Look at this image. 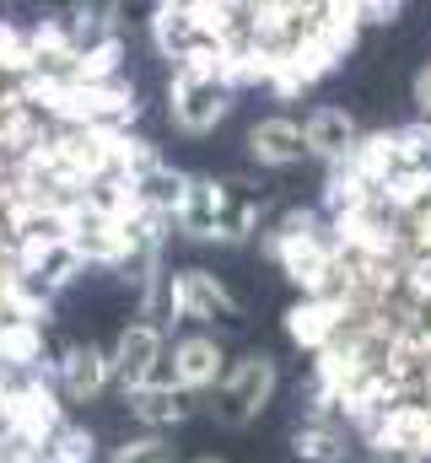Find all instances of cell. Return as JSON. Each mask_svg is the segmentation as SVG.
<instances>
[{
	"instance_id": "1",
	"label": "cell",
	"mask_w": 431,
	"mask_h": 463,
	"mask_svg": "<svg viewBox=\"0 0 431 463\" xmlns=\"http://www.w3.org/2000/svg\"><path fill=\"white\" fill-rule=\"evenodd\" d=\"M275 393H281V361L270 350H243V355L226 361L221 383L206 393V415L221 431H248V426L264 420Z\"/></svg>"
},
{
	"instance_id": "2",
	"label": "cell",
	"mask_w": 431,
	"mask_h": 463,
	"mask_svg": "<svg viewBox=\"0 0 431 463\" xmlns=\"http://www.w3.org/2000/svg\"><path fill=\"white\" fill-rule=\"evenodd\" d=\"M0 415H5V442H22V448H43L71 420L65 415V393L49 377H38V372H27L22 383H11L0 393Z\"/></svg>"
},
{
	"instance_id": "3",
	"label": "cell",
	"mask_w": 431,
	"mask_h": 463,
	"mask_svg": "<svg viewBox=\"0 0 431 463\" xmlns=\"http://www.w3.org/2000/svg\"><path fill=\"white\" fill-rule=\"evenodd\" d=\"M108 361H113L119 393H129L140 383H173V372H168V329H157L151 318H129L119 329V340L108 345Z\"/></svg>"
},
{
	"instance_id": "4",
	"label": "cell",
	"mask_w": 431,
	"mask_h": 463,
	"mask_svg": "<svg viewBox=\"0 0 431 463\" xmlns=\"http://www.w3.org/2000/svg\"><path fill=\"white\" fill-rule=\"evenodd\" d=\"M237 92H226L221 81H195V76H168V124L184 135V140H206L216 135L226 114H232Z\"/></svg>"
},
{
	"instance_id": "5",
	"label": "cell",
	"mask_w": 431,
	"mask_h": 463,
	"mask_svg": "<svg viewBox=\"0 0 431 463\" xmlns=\"http://www.w3.org/2000/svg\"><path fill=\"white\" fill-rule=\"evenodd\" d=\"M173 313L178 324H243V297L211 269H173Z\"/></svg>"
},
{
	"instance_id": "6",
	"label": "cell",
	"mask_w": 431,
	"mask_h": 463,
	"mask_svg": "<svg viewBox=\"0 0 431 463\" xmlns=\"http://www.w3.org/2000/svg\"><path fill=\"white\" fill-rule=\"evenodd\" d=\"M243 151L259 173H292L308 162V140H302V118L292 114H264L248 124L243 135Z\"/></svg>"
},
{
	"instance_id": "7",
	"label": "cell",
	"mask_w": 431,
	"mask_h": 463,
	"mask_svg": "<svg viewBox=\"0 0 431 463\" xmlns=\"http://www.w3.org/2000/svg\"><path fill=\"white\" fill-rule=\"evenodd\" d=\"M226 345H221V335L211 329H195V335H178L173 350H168V372H173V383L189 393V399H206L216 383H221V372H226Z\"/></svg>"
},
{
	"instance_id": "8",
	"label": "cell",
	"mask_w": 431,
	"mask_h": 463,
	"mask_svg": "<svg viewBox=\"0 0 431 463\" xmlns=\"http://www.w3.org/2000/svg\"><path fill=\"white\" fill-rule=\"evenodd\" d=\"M361 307L356 302H340V297H297L286 313H281V324H286V340L297 350H308V355H319L323 345H334L340 340V329H345V318H356Z\"/></svg>"
},
{
	"instance_id": "9",
	"label": "cell",
	"mask_w": 431,
	"mask_h": 463,
	"mask_svg": "<svg viewBox=\"0 0 431 463\" xmlns=\"http://www.w3.org/2000/svg\"><path fill=\"white\" fill-rule=\"evenodd\" d=\"M221 211H226V178L184 173V189H178V205H173V227H178V237H189V242H216Z\"/></svg>"
},
{
	"instance_id": "10",
	"label": "cell",
	"mask_w": 431,
	"mask_h": 463,
	"mask_svg": "<svg viewBox=\"0 0 431 463\" xmlns=\"http://www.w3.org/2000/svg\"><path fill=\"white\" fill-rule=\"evenodd\" d=\"M54 388H60L71 404H92V399H103L108 388H113V361H108V350L92 345V340L65 345L60 350V361H54Z\"/></svg>"
},
{
	"instance_id": "11",
	"label": "cell",
	"mask_w": 431,
	"mask_h": 463,
	"mask_svg": "<svg viewBox=\"0 0 431 463\" xmlns=\"http://www.w3.org/2000/svg\"><path fill=\"white\" fill-rule=\"evenodd\" d=\"M367 442H383V448H405L410 458L431 463V399H399L378 415V426L361 437Z\"/></svg>"
},
{
	"instance_id": "12",
	"label": "cell",
	"mask_w": 431,
	"mask_h": 463,
	"mask_svg": "<svg viewBox=\"0 0 431 463\" xmlns=\"http://www.w3.org/2000/svg\"><path fill=\"white\" fill-rule=\"evenodd\" d=\"M124 410H129V420L146 426V431H178V426L195 415V399H189L178 383H140V388L124 393Z\"/></svg>"
},
{
	"instance_id": "13",
	"label": "cell",
	"mask_w": 431,
	"mask_h": 463,
	"mask_svg": "<svg viewBox=\"0 0 431 463\" xmlns=\"http://www.w3.org/2000/svg\"><path fill=\"white\" fill-rule=\"evenodd\" d=\"M302 140H308V156H319L323 167H329V162H345L350 156V146L361 140V124H356L350 109L319 103V109H308V118H302Z\"/></svg>"
},
{
	"instance_id": "14",
	"label": "cell",
	"mask_w": 431,
	"mask_h": 463,
	"mask_svg": "<svg viewBox=\"0 0 431 463\" xmlns=\"http://www.w3.org/2000/svg\"><path fill=\"white\" fill-rule=\"evenodd\" d=\"M350 431L340 420H297L292 426V458L297 463H350Z\"/></svg>"
},
{
	"instance_id": "15",
	"label": "cell",
	"mask_w": 431,
	"mask_h": 463,
	"mask_svg": "<svg viewBox=\"0 0 431 463\" xmlns=\"http://www.w3.org/2000/svg\"><path fill=\"white\" fill-rule=\"evenodd\" d=\"M361 205H372V184L356 173V162H350V156H345V162H329V167H323L319 211L334 222V216H350V211H361Z\"/></svg>"
},
{
	"instance_id": "16",
	"label": "cell",
	"mask_w": 431,
	"mask_h": 463,
	"mask_svg": "<svg viewBox=\"0 0 431 463\" xmlns=\"http://www.w3.org/2000/svg\"><path fill=\"white\" fill-rule=\"evenodd\" d=\"M350 162H356V173L378 189L383 178H394V173H405V162H399V129H361V140L350 146Z\"/></svg>"
},
{
	"instance_id": "17",
	"label": "cell",
	"mask_w": 431,
	"mask_h": 463,
	"mask_svg": "<svg viewBox=\"0 0 431 463\" xmlns=\"http://www.w3.org/2000/svg\"><path fill=\"white\" fill-rule=\"evenodd\" d=\"M124 38L119 33H103L98 43H87V49H76V60H71V76L76 81H113V76H124Z\"/></svg>"
},
{
	"instance_id": "18",
	"label": "cell",
	"mask_w": 431,
	"mask_h": 463,
	"mask_svg": "<svg viewBox=\"0 0 431 463\" xmlns=\"http://www.w3.org/2000/svg\"><path fill=\"white\" fill-rule=\"evenodd\" d=\"M146 33H151V49L173 65L189 43H195V27H189V16H184V5H151V16H146Z\"/></svg>"
},
{
	"instance_id": "19",
	"label": "cell",
	"mask_w": 431,
	"mask_h": 463,
	"mask_svg": "<svg viewBox=\"0 0 431 463\" xmlns=\"http://www.w3.org/2000/svg\"><path fill=\"white\" fill-rule=\"evenodd\" d=\"M43 463H98V437L87 431V426H76V420H65L43 448Z\"/></svg>"
},
{
	"instance_id": "20",
	"label": "cell",
	"mask_w": 431,
	"mask_h": 463,
	"mask_svg": "<svg viewBox=\"0 0 431 463\" xmlns=\"http://www.w3.org/2000/svg\"><path fill=\"white\" fill-rule=\"evenodd\" d=\"M108 463H184L178 458V448H173V437L168 431H140V437H124Z\"/></svg>"
},
{
	"instance_id": "21",
	"label": "cell",
	"mask_w": 431,
	"mask_h": 463,
	"mask_svg": "<svg viewBox=\"0 0 431 463\" xmlns=\"http://www.w3.org/2000/svg\"><path fill=\"white\" fill-rule=\"evenodd\" d=\"M361 5V22L367 27H388V22H399V11H405V0H356Z\"/></svg>"
},
{
	"instance_id": "22",
	"label": "cell",
	"mask_w": 431,
	"mask_h": 463,
	"mask_svg": "<svg viewBox=\"0 0 431 463\" xmlns=\"http://www.w3.org/2000/svg\"><path fill=\"white\" fill-rule=\"evenodd\" d=\"M410 103H416V114L431 124V60L416 71V76H410Z\"/></svg>"
},
{
	"instance_id": "23",
	"label": "cell",
	"mask_w": 431,
	"mask_h": 463,
	"mask_svg": "<svg viewBox=\"0 0 431 463\" xmlns=\"http://www.w3.org/2000/svg\"><path fill=\"white\" fill-rule=\"evenodd\" d=\"M361 453H367V463H421V458H410L405 448H383V442H367Z\"/></svg>"
},
{
	"instance_id": "24",
	"label": "cell",
	"mask_w": 431,
	"mask_h": 463,
	"mask_svg": "<svg viewBox=\"0 0 431 463\" xmlns=\"http://www.w3.org/2000/svg\"><path fill=\"white\" fill-rule=\"evenodd\" d=\"M189 463H226V458H216V453H200V458H189Z\"/></svg>"
},
{
	"instance_id": "25",
	"label": "cell",
	"mask_w": 431,
	"mask_h": 463,
	"mask_svg": "<svg viewBox=\"0 0 431 463\" xmlns=\"http://www.w3.org/2000/svg\"><path fill=\"white\" fill-rule=\"evenodd\" d=\"M157 5H184V0H157Z\"/></svg>"
}]
</instances>
